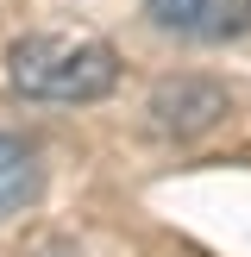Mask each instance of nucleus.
<instances>
[{
	"instance_id": "nucleus-1",
	"label": "nucleus",
	"mask_w": 251,
	"mask_h": 257,
	"mask_svg": "<svg viewBox=\"0 0 251 257\" xmlns=\"http://www.w3.org/2000/svg\"><path fill=\"white\" fill-rule=\"evenodd\" d=\"M7 82L25 100L50 107H88L119 88V50L107 38H63V32H32L7 50Z\"/></svg>"
},
{
	"instance_id": "nucleus-2",
	"label": "nucleus",
	"mask_w": 251,
	"mask_h": 257,
	"mask_svg": "<svg viewBox=\"0 0 251 257\" xmlns=\"http://www.w3.org/2000/svg\"><path fill=\"white\" fill-rule=\"evenodd\" d=\"M226 88L220 82H207V75H170V82H157L151 88V100H145V113H151V132L157 138H201V132H213V125L226 119Z\"/></svg>"
},
{
	"instance_id": "nucleus-3",
	"label": "nucleus",
	"mask_w": 251,
	"mask_h": 257,
	"mask_svg": "<svg viewBox=\"0 0 251 257\" xmlns=\"http://www.w3.org/2000/svg\"><path fill=\"white\" fill-rule=\"evenodd\" d=\"M151 25L195 44H232L251 32V0H145Z\"/></svg>"
},
{
	"instance_id": "nucleus-4",
	"label": "nucleus",
	"mask_w": 251,
	"mask_h": 257,
	"mask_svg": "<svg viewBox=\"0 0 251 257\" xmlns=\"http://www.w3.org/2000/svg\"><path fill=\"white\" fill-rule=\"evenodd\" d=\"M38 188H44V163H38V151L25 145L19 132H0V220L25 213L38 201Z\"/></svg>"
}]
</instances>
